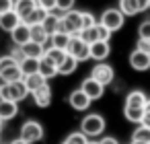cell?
<instances>
[{"label": "cell", "instance_id": "cell-1", "mask_svg": "<svg viewBox=\"0 0 150 144\" xmlns=\"http://www.w3.org/2000/svg\"><path fill=\"white\" fill-rule=\"evenodd\" d=\"M58 31L60 33H68L70 37L72 35H80L82 31V23H80V11H68V13H62L60 15V21H58Z\"/></svg>", "mask_w": 150, "mask_h": 144}, {"label": "cell", "instance_id": "cell-2", "mask_svg": "<svg viewBox=\"0 0 150 144\" xmlns=\"http://www.w3.org/2000/svg\"><path fill=\"white\" fill-rule=\"evenodd\" d=\"M105 128H107V121H105V117H103L101 113H88V115H84V119H82V123H80V132H82L86 138H97V136H101V134L105 132Z\"/></svg>", "mask_w": 150, "mask_h": 144}, {"label": "cell", "instance_id": "cell-3", "mask_svg": "<svg viewBox=\"0 0 150 144\" xmlns=\"http://www.w3.org/2000/svg\"><path fill=\"white\" fill-rule=\"evenodd\" d=\"M29 91L25 87L23 80H15V82H2L0 84V99H11V101H23L27 99Z\"/></svg>", "mask_w": 150, "mask_h": 144}, {"label": "cell", "instance_id": "cell-4", "mask_svg": "<svg viewBox=\"0 0 150 144\" xmlns=\"http://www.w3.org/2000/svg\"><path fill=\"white\" fill-rule=\"evenodd\" d=\"M99 23L101 25H105L111 33H115V31H119L121 27H123V23H125V15L119 11V6L115 9H105L103 11V15H101V19H99Z\"/></svg>", "mask_w": 150, "mask_h": 144}, {"label": "cell", "instance_id": "cell-5", "mask_svg": "<svg viewBox=\"0 0 150 144\" xmlns=\"http://www.w3.org/2000/svg\"><path fill=\"white\" fill-rule=\"evenodd\" d=\"M66 52H68L72 58H76L78 62H84V60L91 58V43H86L80 35H72Z\"/></svg>", "mask_w": 150, "mask_h": 144}, {"label": "cell", "instance_id": "cell-6", "mask_svg": "<svg viewBox=\"0 0 150 144\" xmlns=\"http://www.w3.org/2000/svg\"><path fill=\"white\" fill-rule=\"evenodd\" d=\"M43 134H45L43 132V126L39 121H35V119H29V121H25L21 126V138L27 140L29 144H35L39 140H43Z\"/></svg>", "mask_w": 150, "mask_h": 144}, {"label": "cell", "instance_id": "cell-7", "mask_svg": "<svg viewBox=\"0 0 150 144\" xmlns=\"http://www.w3.org/2000/svg\"><path fill=\"white\" fill-rule=\"evenodd\" d=\"M111 35H113V33H111L105 25H101L99 21H97V25H93L91 29L80 31V37H82L86 43H93V41H109Z\"/></svg>", "mask_w": 150, "mask_h": 144}, {"label": "cell", "instance_id": "cell-8", "mask_svg": "<svg viewBox=\"0 0 150 144\" xmlns=\"http://www.w3.org/2000/svg\"><path fill=\"white\" fill-rule=\"evenodd\" d=\"M91 76H93L95 80H99L103 87H107V84L113 82L115 70H113V66L107 64V62H97V66H93V70H91Z\"/></svg>", "mask_w": 150, "mask_h": 144}, {"label": "cell", "instance_id": "cell-9", "mask_svg": "<svg viewBox=\"0 0 150 144\" xmlns=\"http://www.w3.org/2000/svg\"><path fill=\"white\" fill-rule=\"evenodd\" d=\"M80 89H82V91L88 95V99H91V101L101 99V97H103V93H105V87H103L99 80H95L93 76L84 78V80H82V84H80Z\"/></svg>", "mask_w": 150, "mask_h": 144}, {"label": "cell", "instance_id": "cell-10", "mask_svg": "<svg viewBox=\"0 0 150 144\" xmlns=\"http://www.w3.org/2000/svg\"><path fill=\"white\" fill-rule=\"evenodd\" d=\"M68 103H70V107L72 109H76V111H86L88 107H91V99H88V95L82 91V89H76V91H72L70 93V97H68Z\"/></svg>", "mask_w": 150, "mask_h": 144}, {"label": "cell", "instance_id": "cell-11", "mask_svg": "<svg viewBox=\"0 0 150 144\" xmlns=\"http://www.w3.org/2000/svg\"><path fill=\"white\" fill-rule=\"evenodd\" d=\"M129 66H132V70H136V72L148 70V68H150V54H146V52H142V50H134V52L129 54Z\"/></svg>", "mask_w": 150, "mask_h": 144}, {"label": "cell", "instance_id": "cell-12", "mask_svg": "<svg viewBox=\"0 0 150 144\" xmlns=\"http://www.w3.org/2000/svg\"><path fill=\"white\" fill-rule=\"evenodd\" d=\"M11 37H13V43H15V45H25L27 41H31V27H29L25 21H21V23L11 31Z\"/></svg>", "mask_w": 150, "mask_h": 144}, {"label": "cell", "instance_id": "cell-13", "mask_svg": "<svg viewBox=\"0 0 150 144\" xmlns=\"http://www.w3.org/2000/svg\"><path fill=\"white\" fill-rule=\"evenodd\" d=\"M111 54V45L109 41H93L91 43V60L95 62H105Z\"/></svg>", "mask_w": 150, "mask_h": 144}, {"label": "cell", "instance_id": "cell-14", "mask_svg": "<svg viewBox=\"0 0 150 144\" xmlns=\"http://www.w3.org/2000/svg\"><path fill=\"white\" fill-rule=\"evenodd\" d=\"M33 103L37 105V107H50V103H52V89H50V84L45 82L43 87H39V89H35L33 93Z\"/></svg>", "mask_w": 150, "mask_h": 144}, {"label": "cell", "instance_id": "cell-15", "mask_svg": "<svg viewBox=\"0 0 150 144\" xmlns=\"http://www.w3.org/2000/svg\"><path fill=\"white\" fill-rule=\"evenodd\" d=\"M37 6V0H15V13L21 17V21H27V17L33 13V9Z\"/></svg>", "mask_w": 150, "mask_h": 144}, {"label": "cell", "instance_id": "cell-16", "mask_svg": "<svg viewBox=\"0 0 150 144\" xmlns=\"http://www.w3.org/2000/svg\"><path fill=\"white\" fill-rule=\"evenodd\" d=\"M17 113H19V103H17V101L0 99V117H2L4 121H6V119H13Z\"/></svg>", "mask_w": 150, "mask_h": 144}, {"label": "cell", "instance_id": "cell-17", "mask_svg": "<svg viewBox=\"0 0 150 144\" xmlns=\"http://www.w3.org/2000/svg\"><path fill=\"white\" fill-rule=\"evenodd\" d=\"M23 82H25L27 91H29V93H33L35 89L43 87V84L47 82V78H45V76L37 70V72H33V74H25V76H23Z\"/></svg>", "mask_w": 150, "mask_h": 144}, {"label": "cell", "instance_id": "cell-18", "mask_svg": "<svg viewBox=\"0 0 150 144\" xmlns=\"http://www.w3.org/2000/svg\"><path fill=\"white\" fill-rule=\"evenodd\" d=\"M19 23H21V17H19L15 11H8V13H4V15H0V29L6 31V33H11Z\"/></svg>", "mask_w": 150, "mask_h": 144}, {"label": "cell", "instance_id": "cell-19", "mask_svg": "<svg viewBox=\"0 0 150 144\" xmlns=\"http://www.w3.org/2000/svg\"><path fill=\"white\" fill-rule=\"evenodd\" d=\"M0 80L2 82H15V80H23V70L19 64H13L4 70H0Z\"/></svg>", "mask_w": 150, "mask_h": 144}, {"label": "cell", "instance_id": "cell-20", "mask_svg": "<svg viewBox=\"0 0 150 144\" xmlns=\"http://www.w3.org/2000/svg\"><path fill=\"white\" fill-rule=\"evenodd\" d=\"M76 68H78V60L72 58V56L66 52V58H64L62 64L58 66V74H60V76H70V74L76 72Z\"/></svg>", "mask_w": 150, "mask_h": 144}, {"label": "cell", "instance_id": "cell-21", "mask_svg": "<svg viewBox=\"0 0 150 144\" xmlns=\"http://www.w3.org/2000/svg\"><path fill=\"white\" fill-rule=\"evenodd\" d=\"M21 48H23V52H25V58H35V60H39V58H43V54H45V45L35 43V41H27V43L21 45Z\"/></svg>", "mask_w": 150, "mask_h": 144}, {"label": "cell", "instance_id": "cell-22", "mask_svg": "<svg viewBox=\"0 0 150 144\" xmlns=\"http://www.w3.org/2000/svg\"><path fill=\"white\" fill-rule=\"evenodd\" d=\"M39 72L50 80V78H54V76H58V66L43 54V58H39Z\"/></svg>", "mask_w": 150, "mask_h": 144}, {"label": "cell", "instance_id": "cell-23", "mask_svg": "<svg viewBox=\"0 0 150 144\" xmlns=\"http://www.w3.org/2000/svg\"><path fill=\"white\" fill-rule=\"evenodd\" d=\"M31 27V41H35V43H41V45H45L47 41H50V33L45 31V27L43 25H29Z\"/></svg>", "mask_w": 150, "mask_h": 144}, {"label": "cell", "instance_id": "cell-24", "mask_svg": "<svg viewBox=\"0 0 150 144\" xmlns=\"http://www.w3.org/2000/svg\"><path fill=\"white\" fill-rule=\"evenodd\" d=\"M146 99H148V97L144 95V91L136 89V91H129V93H127V97H125V105H127V107H144Z\"/></svg>", "mask_w": 150, "mask_h": 144}, {"label": "cell", "instance_id": "cell-25", "mask_svg": "<svg viewBox=\"0 0 150 144\" xmlns=\"http://www.w3.org/2000/svg\"><path fill=\"white\" fill-rule=\"evenodd\" d=\"M50 13H52V11H45L43 6H39V4H37V6L33 9V13L27 17V21H25V23H27V25H41V23L47 19V15H50Z\"/></svg>", "mask_w": 150, "mask_h": 144}, {"label": "cell", "instance_id": "cell-26", "mask_svg": "<svg viewBox=\"0 0 150 144\" xmlns=\"http://www.w3.org/2000/svg\"><path fill=\"white\" fill-rule=\"evenodd\" d=\"M144 107H127L123 105V115L127 121H134V123H142V117H144Z\"/></svg>", "mask_w": 150, "mask_h": 144}, {"label": "cell", "instance_id": "cell-27", "mask_svg": "<svg viewBox=\"0 0 150 144\" xmlns=\"http://www.w3.org/2000/svg\"><path fill=\"white\" fill-rule=\"evenodd\" d=\"M68 43H70V35H68V33H60V31H56V33L50 37V45H52V48L68 50Z\"/></svg>", "mask_w": 150, "mask_h": 144}, {"label": "cell", "instance_id": "cell-28", "mask_svg": "<svg viewBox=\"0 0 150 144\" xmlns=\"http://www.w3.org/2000/svg\"><path fill=\"white\" fill-rule=\"evenodd\" d=\"M119 11L125 15V17H134L140 13L138 9V0H119Z\"/></svg>", "mask_w": 150, "mask_h": 144}, {"label": "cell", "instance_id": "cell-29", "mask_svg": "<svg viewBox=\"0 0 150 144\" xmlns=\"http://www.w3.org/2000/svg\"><path fill=\"white\" fill-rule=\"evenodd\" d=\"M132 140H134V142H146V144H150V128L138 123V128H136L134 134H132Z\"/></svg>", "mask_w": 150, "mask_h": 144}, {"label": "cell", "instance_id": "cell-30", "mask_svg": "<svg viewBox=\"0 0 150 144\" xmlns=\"http://www.w3.org/2000/svg\"><path fill=\"white\" fill-rule=\"evenodd\" d=\"M45 56H47L56 66H60L62 60L66 58V50H58V48H52V45H50V48H45Z\"/></svg>", "mask_w": 150, "mask_h": 144}, {"label": "cell", "instance_id": "cell-31", "mask_svg": "<svg viewBox=\"0 0 150 144\" xmlns=\"http://www.w3.org/2000/svg\"><path fill=\"white\" fill-rule=\"evenodd\" d=\"M58 21H60V15H56V13L52 11V13L47 15V19H45V21H43L41 25L45 27V31H47L50 35H54V33L58 31Z\"/></svg>", "mask_w": 150, "mask_h": 144}, {"label": "cell", "instance_id": "cell-32", "mask_svg": "<svg viewBox=\"0 0 150 144\" xmlns=\"http://www.w3.org/2000/svg\"><path fill=\"white\" fill-rule=\"evenodd\" d=\"M19 66H21V70H23V76H25V74H33V72L39 70V60H35V58H25Z\"/></svg>", "mask_w": 150, "mask_h": 144}, {"label": "cell", "instance_id": "cell-33", "mask_svg": "<svg viewBox=\"0 0 150 144\" xmlns=\"http://www.w3.org/2000/svg\"><path fill=\"white\" fill-rule=\"evenodd\" d=\"M80 23H82V31L84 29H91L93 25H97V17L88 11H80Z\"/></svg>", "mask_w": 150, "mask_h": 144}, {"label": "cell", "instance_id": "cell-34", "mask_svg": "<svg viewBox=\"0 0 150 144\" xmlns=\"http://www.w3.org/2000/svg\"><path fill=\"white\" fill-rule=\"evenodd\" d=\"M74 4H76V0H56V11L68 13V11L74 9Z\"/></svg>", "mask_w": 150, "mask_h": 144}, {"label": "cell", "instance_id": "cell-35", "mask_svg": "<svg viewBox=\"0 0 150 144\" xmlns=\"http://www.w3.org/2000/svg\"><path fill=\"white\" fill-rule=\"evenodd\" d=\"M66 140H70V142H74V144H86V142H88V138H86L82 132H72V134L66 136Z\"/></svg>", "mask_w": 150, "mask_h": 144}, {"label": "cell", "instance_id": "cell-36", "mask_svg": "<svg viewBox=\"0 0 150 144\" xmlns=\"http://www.w3.org/2000/svg\"><path fill=\"white\" fill-rule=\"evenodd\" d=\"M138 37L150 39V21H142V23H140V27H138Z\"/></svg>", "mask_w": 150, "mask_h": 144}, {"label": "cell", "instance_id": "cell-37", "mask_svg": "<svg viewBox=\"0 0 150 144\" xmlns=\"http://www.w3.org/2000/svg\"><path fill=\"white\" fill-rule=\"evenodd\" d=\"M11 56H13V60H15V62H19V64L25 60V52H23V48H21V45H15V48L11 50Z\"/></svg>", "mask_w": 150, "mask_h": 144}, {"label": "cell", "instance_id": "cell-38", "mask_svg": "<svg viewBox=\"0 0 150 144\" xmlns=\"http://www.w3.org/2000/svg\"><path fill=\"white\" fill-rule=\"evenodd\" d=\"M15 9V0H0V15H4Z\"/></svg>", "mask_w": 150, "mask_h": 144}, {"label": "cell", "instance_id": "cell-39", "mask_svg": "<svg viewBox=\"0 0 150 144\" xmlns=\"http://www.w3.org/2000/svg\"><path fill=\"white\" fill-rule=\"evenodd\" d=\"M136 50H142L146 54H150V39H144V37H138V43H136Z\"/></svg>", "mask_w": 150, "mask_h": 144}, {"label": "cell", "instance_id": "cell-40", "mask_svg": "<svg viewBox=\"0 0 150 144\" xmlns=\"http://www.w3.org/2000/svg\"><path fill=\"white\" fill-rule=\"evenodd\" d=\"M37 4L43 6L45 11H56V0H37Z\"/></svg>", "mask_w": 150, "mask_h": 144}, {"label": "cell", "instance_id": "cell-41", "mask_svg": "<svg viewBox=\"0 0 150 144\" xmlns=\"http://www.w3.org/2000/svg\"><path fill=\"white\" fill-rule=\"evenodd\" d=\"M99 144H119V142H117V138H113V136H103V138L99 140Z\"/></svg>", "mask_w": 150, "mask_h": 144}, {"label": "cell", "instance_id": "cell-42", "mask_svg": "<svg viewBox=\"0 0 150 144\" xmlns=\"http://www.w3.org/2000/svg\"><path fill=\"white\" fill-rule=\"evenodd\" d=\"M138 9H140V13L148 11V0H138Z\"/></svg>", "mask_w": 150, "mask_h": 144}, {"label": "cell", "instance_id": "cell-43", "mask_svg": "<svg viewBox=\"0 0 150 144\" xmlns=\"http://www.w3.org/2000/svg\"><path fill=\"white\" fill-rule=\"evenodd\" d=\"M142 126L150 128V113H144V117H142Z\"/></svg>", "mask_w": 150, "mask_h": 144}, {"label": "cell", "instance_id": "cell-44", "mask_svg": "<svg viewBox=\"0 0 150 144\" xmlns=\"http://www.w3.org/2000/svg\"><path fill=\"white\" fill-rule=\"evenodd\" d=\"M11 144H29V142H27V140H23V138H17V140H13Z\"/></svg>", "mask_w": 150, "mask_h": 144}, {"label": "cell", "instance_id": "cell-45", "mask_svg": "<svg viewBox=\"0 0 150 144\" xmlns=\"http://www.w3.org/2000/svg\"><path fill=\"white\" fill-rule=\"evenodd\" d=\"M144 111L150 113V99H146V103H144Z\"/></svg>", "mask_w": 150, "mask_h": 144}, {"label": "cell", "instance_id": "cell-46", "mask_svg": "<svg viewBox=\"0 0 150 144\" xmlns=\"http://www.w3.org/2000/svg\"><path fill=\"white\" fill-rule=\"evenodd\" d=\"M2 123H4V119H2V117H0V132H2Z\"/></svg>", "mask_w": 150, "mask_h": 144}, {"label": "cell", "instance_id": "cell-47", "mask_svg": "<svg viewBox=\"0 0 150 144\" xmlns=\"http://www.w3.org/2000/svg\"><path fill=\"white\" fill-rule=\"evenodd\" d=\"M62 144H74V142H70V140H64V142H62Z\"/></svg>", "mask_w": 150, "mask_h": 144}, {"label": "cell", "instance_id": "cell-48", "mask_svg": "<svg viewBox=\"0 0 150 144\" xmlns=\"http://www.w3.org/2000/svg\"><path fill=\"white\" fill-rule=\"evenodd\" d=\"M86 144H99V142H93V140H88V142H86Z\"/></svg>", "mask_w": 150, "mask_h": 144}, {"label": "cell", "instance_id": "cell-49", "mask_svg": "<svg viewBox=\"0 0 150 144\" xmlns=\"http://www.w3.org/2000/svg\"><path fill=\"white\" fill-rule=\"evenodd\" d=\"M132 144H146V142H134V140H132Z\"/></svg>", "mask_w": 150, "mask_h": 144}, {"label": "cell", "instance_id": "cell-50", "mask_svg": "<svg viewBox=\"0 0 150 144\" xmlns=\"http://www.w3.org/2000/svg\"><path fill=\"white\" fill-rule=\"evenodd\" d=\"M148 9H150V0H148Z\"/></svg>", "mask_w": 150, "mask_h": 144}, {"label": "cell", "instance_id": "cell-51", "mask_svg": "<svg viewBox=\"0 0 150 144\" xmlns=\"http://www.w3.org/2000/svg\"><path fill=\"white\" fill-rule=\"evenodd\" d=\"M0 144H2V142H0Z\"/></svg>", "mask_w": 150, "mask_h": 144}]
</instances>
